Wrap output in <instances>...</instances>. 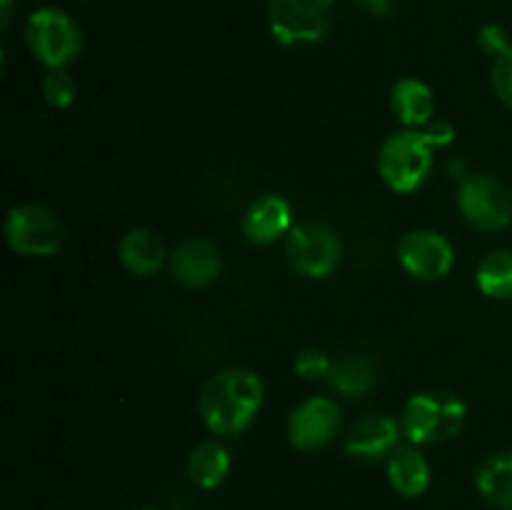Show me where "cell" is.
I'll return each instance as SVG.
<instances>
[{
  "mask_svg": "<svg viewBox=\"0 0 512 510\" xmlns=\"http://www.w3.org/2000/svg\"><path fill=\"white\" fill-rule=\"evenodd\" d=\"M293 368L303 380H323V378L328 380L330 368H333V360H330L323 350L308 348V350H300V353L295 355Z\"/></svg>",
  "mask_w": 512,
  "mask_h": 510,
  "instance_id": "obj_22",
  "label": "cell"
},
{
  "mask_svg": "<svg viewBox=\"0 0 512 510\" xmlns=\"http://www.w3.org/2000/svg\"><path fill=\"white\" fill-rule=\"evenodd\" d=\"M458 208L473 228L503 230L512 220V195L493 175H468L458 188Z\"/></svg>",
  "mask_w": 512,
  "mask_h": 510,
  "instance_id": "obj_8",
  "label": "cell"
},
{
  "mask_svg": "<svg viewBox=\"0 0 512 510\" xmlns=\"http://www.w3.org/2000/svg\"><path fill=\"white\" fill-rule=\"evenodd\" d=\"M398 260L413 278L433 283L453 270L455 250L448 238L435 230H410L400 238Z\"/></svg>",
  "mask_w": 512,
  "mask_h": 510,
  "instance_id": "obj_9",
  "label": "cell"
},
{
  "mask_svg": "<svg viewBox=\"0 0 512 510\" xmlns=\"http://www.w3.org/2000/svg\"><path fill=\"white\" fill-rule=\"evenodd\" d=\"M480 293L493 300L512 298V253L510 250H495L485 255L483 263L475 273Z\"/></svg>",
  "mask_w": 512,
  "mask_h": 510,
  "instance_id": "obj_20",
  "label": "cell"
},
{
  "mask_svg": "<svg viewBox=\"0 0 512 510\" xmlns=\"http://www.w3.org/2000/svg\"><path fill=\"white\" fill-rule=\"evenodd\" d=\"M5 240L10 250L28 258H50L63 248L65 230L58 215L45 205L25 203L8 210Z\"/></svg>",
  "mask_w": 512,
  "mask_h": 510,
  "instance_id": "obj_5",
  "label": "cell"
},
{
  "mask_svg": "<svg viewBox=\"0 0 512 510\" xmlns=\"http://www.w3.org/2000/svg\"><path fill=\"white\" fill-rule=\"evenodd\" d=\"M358 3L375 15H388L393 8V0H358Z\"/></svg>",
  "mask_w": 512,
  "mask_h": 510,
  "instance_id": "obj_26",
  "label": "cell"
},
{
  "mask_svg": "<svg viewBox=\"0 0 512 510\" xmlns=\"http://www.w3.org/2000/svg\"><path fill=\"white\" fill-rule=\"evenodd\" d=\"M330 388L338 390V393L348 395V398H358V395L370 393L378 383V368H375V360L368 358L363 353L345 355V358L335 360L333 368L328 375Z\"/></svg>",
  "mask_w": 512,
  "mask_h": 510,
  "instance_id": "obj_17",
  "label": "cell"
},
{
  "mask_svg": "<svg viewBox=\"0 0 512 510\" xmlns=\"http://www.w3.org/2000/svg\"><path fill=\"white\" fill-rule=\"evenodd\" d=\"M285 255L295 273L305 278H325L338 268L343 258V243L330 225L300 223L288 233Z\"/></svg>",
  "mask_w": 512,
  "mask_h": 510,
  "instance_id": "obj_7",
  "label": "cell"
},
{
  "mask_svg": "<svg viewBox=\"0 0 512 510\" xmlns=\"http://www.w3.org/2000/svg\"><path fill=\"white\" fill-rule=\"evenodd\" d=\"M333 0H270L268 25L280 45L318 43L330 28Z\"/></svg>",
  "mask_w": 512,
  "mask_h": 510,
  "instance_id": "obj_6",
  "label": "cell"
},
{
  "mask_svg": "<svg viewBox=\"0 0 512 510\" xmlns=\"http://www.w3.org/2000/svg\"><path fill=\"white\" fill-rule=\"evenodd\" d=\"M230 470V455L225 445L218 440H203L193 448L188 458V475L198 488L213 490L228 478Z\"/></svg>",
  "mask_w": 512,
  "mask_h": 510,
  "instance_id": "obj_18",
  "label": "cell"
},
{
  "mask_svg": "<svg viewBox=\"0 0 512 510\" xmlns=\"http://www.w3.org/2000/svg\"><path fill=\"white\" fill-rule=\"evenodd\" d=\"M433 140L425 128L393 133L378 153L380 178L395 193H415L433 170Z\"/></svg>",
  "mask_w": 512,
  "mask_h": 510,
  "instance_id": "obj_3",
  "label": "cell"
},
{
  "mask_svg": "<svg viewBox=\"0 0 512 510\" xmlns=\"http://www.w3.org/2000/svg\"><path fill=\"white\" fill-rule=\"evenodd\" d=\"M170 270L185 288H205L218 280L223 270V255L208 238H188L170 255Z\"/></svg>",
  "mask_w": 512,
  "mask_h": 510,
  "instance_id": "obj_11",
  "label": "cell"
},
{
  "mask_svg": "<svg viewBox=\"0 0 512 510\" xmlns=\"http://www.w3.org/2000/svg\"><path fill=\"white\" fill-rule=\"evenodd\" d=\"M25 43L38 63L48 70H65L83 50V35L68 13L40 8L25 23Z\"/></svg>",
  "mask_w": 512,
  "mask_h": 510,
  "instance_id": "obj_4",
  "label": "cell"
},
{
  "mask_svg": "<svg viewBox=\"0 0 512 510\" xmlns=\"http://www.w3.org/2000/svg\"><path fill=\"white\" fill-rule=\"evenodd\" d=\"M340 430V408L330 398L303 400L288 418V440L295 450L313 453L335 440Z\"/></svg>",
  "mask_w": 512,
  "mask_h": 510,
  "instance_id": "obj_10",
  "label": "cell"
},
{
  "mask_svg": "<svg viewBox=\"0 0 512 510\" xmlns=\"http://www.w3.org/2000/svg\"><path fill=\"white\" fill-rule=\"evenodd\" d=\"M140 510H158V508H140Z\"/></svg>",
  "mask_w": 512,
  "mask_h": 510,
  "instance_id": "obj_28",
  "label": "cell"
},
{
  "mask_svg": "<svg viewBox=\"0 0 512 510\" xmlns=\"http://www.w3.org/2000/svg\"><path fill=\"white\" fill-rule=\"evenodd\" d=\"M478 45L488 55L498 58V55H503L505 50L510 48V40H508V33H505V28H500V25H485V28H480L478 33Z\"/></svg>",
  "mask_w": 512,
  "mask_h": 510,
  "instance_id": "obj_24",
  "label": "cell"
},
{
  "mask_svg": "<svg viewBox=\"0 0 512 510\" xmlns=\"http://www.w3.org/2000/svg\"><path fill=\"white\" fill-rule=\"evenodd\" d=\"M425 133L430 135L435 148H445L455 140V128L448 123V120H433V123L425 125Z\"/></svg>",
  "mask_w": 512,
  "mask_h": 510,
  "instance_id": "obj_25",
  "label": "cell"
},
{
  "mask_svg": "<svg viewBox=\"0 0 512 510\" xmlns=\"http://www.w3.org/2000/svg\"><path fill=\"white\" fill-rule=\"evenodd\" d=\"M390 105H393L395 118L408 128H425L428 123H433L435 95L423 80H398L393 85V93H390Z\"/></svg>",
  "mask_w": 512,
  "mask_h": 510,
  "instance_id": "obj_16",
  "label": "cell"
},
{
  "mask_svg": "<svg viewBox=\"0 0 512 510\" xmlns=\"http://www.w3.org/2000/svg\"><path fill=\"white\" fill-rule=\"evenodd\" d=\"M120 263L128 270L130 275H138V278H150V275L158 273L165 263V250L163 238H160L155 230L150 228H133L123 235L120 240Z\"/></svg>",
  "mask_w": 512,
  "mask_h": 510,
  "instance_id": "obj_14",
  "label": "cell"
},
{
  "mask_svg": "<svg viewBox=\"0 0 512 510\" xmlns=\"http://www.w3.org/2000/svg\"><path fill=\"white\" fill-rule=\"evenodd\" d=\"M468 408L463 400L445 390L415 393L400 415V430L413 445H435L455 438L463 430Z\"/></svg>",
  "mask_w": 512,
  "mask_h": 510,
  "instance_id": "obj_2",
  "label": "cell"
},
{
  "mask_svg": "<svg viewBox=\"0 0 512 510\" xmlns=\"http://www.w3.org/2000/svg\"><path fill=\"white\" fill-rule=\"evenodd\" d=\"M263 395V380L253 370H220L200 390L203 423L215 435H240L258 415Z\"/></svg>",
  "mask_w": 512,
  "mask_h": 510,
  "instance_id": "obj_1",
  "label": "cell"
},
{
  "mask_svg": "<svg viewBox=\"0 0 512 510\" xmlns=\"http://www.w3.org/2000/svg\"><path fill=\"white\" fill-rule=\"evenodd\" d=\"M290 220H293V210H290V203L283 195H260L245 210L243 233L250 243L268 245L293 230Z\"/></svg>",
  "mask_w": 512,
  "mask_h": 510,
  "instance_id": "obj_13",
  "label": "cell"
},
{
  "mask_svg": "<svg viewBox=\"0 0 512 510\" xmlns=\"http://www.w3.org/2000/svg\"><path fill=\"white\" fill-rule=\"evenodd\" d=\"M400 423L390 415H368L345 435V453L358 460H378L398 448Z\"/></svg>",
  "mask_w": 512,
  "mask_h": 510,
  "instance_id": "obj_12",
  "label": "cell"
},
{
  "mask_svg": "<svg viewBox=\"0 0 512 510\" xmlns=\"http://www.w3.org/2000/svg\"><path fill=\"white\" fill-rule=\"evenodd\" d=\"M480 495L488 500L490 505L503 510H512V453L493 455L485 460L478 470Z\"/></svg>",
  "mask_w": 512,
  "mask_h": 510,
  "instance_id": "obj_19",
  "label": "cell"
},
{
  "mask_svg": "<svg viewBox=\"0 0 512 510\" xmlns=\"http://www.w3.org/2000/svg\"><path fill=\"white\" fill-rule=\"evenodd\" d=\"M388 478L395 493H400L403 498H418L430 485V465L413 443L398 445L390 453Z\"/></svg>",
  "mask_w": 512,
  "mask_h": 510,
  "instance_id": "obj_15",
  "label": "cell"
},
{
  "mask_svg": "<svg viewBox=\"0 0 512 510\" xmlns=\"http://www.w3.org/2000/svg\"><path fill=\"white\" fill-rule=\"evenodd\" d=\"M490 80H493V90L500 98L505 108L512 110V45L503 55H498L490 70Z\"/></svg>",
  "mask_w": 512,
  "mask_h": 510,
  "instance_id": "obj_23",
  "label": "cell"
},
{
  "mask_svg": "<svg viewBox=\"0 0 512 510\" xmlns=\"http://www.w3.org/2000/svg\"><path fill=\"white\" fill-rule=\"evenodd\" d=\"M10 8H13V3H10V0H3V25H8Z\"/></svg>",
  "mask_w": 512,
  "mask_h": 510,
  "instance_id": "obj_27",
  "label": "cell"
},
{
  "mask_svg": "<svg viewBox=\"0 0 512 510\" xmlns=\"http://www.w3.org/2000/svg\"><path fill=\"white\" fill-rule=\"evenodd\" d=\"M40 90H43L45 103L63 110L75 103L78 83H75V78L68 73V70H50V73L43 78V83H40Z\"/></svg>",
  "mask_w": 512,
  "mask_h": 510,
  "instance_id": "obj_21",
  "label": "cell"
}]
</instances>
